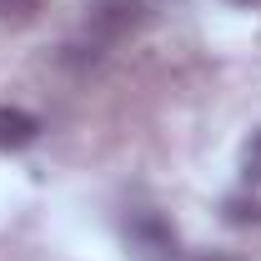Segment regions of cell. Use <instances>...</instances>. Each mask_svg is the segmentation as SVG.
Here are the masks:
<instances>
[{
    "label": "cell",
    "mask_w": 261,
    "mask_h": 261,
    "mask_svg": "<svg viewBox=\"0 0 261 261\" xmlns=\"http://www.w3.org/2000/svg\"><path fill=\"white\" fill-rule=\"evenodd\" d=\"M121 236H126L136 261H176L181 256V236L161 211H130L121 221Z\"/></svg>",
    "instance_id": "6da1fadb"
},
{
    "label": "cell",
    "mask_w": 261,
    "mask_h": 261,
    "mask_svg": "<svg viewBox=\"0 0 261 261\" xmlns=\"http://www.w3.org/2000/svg\"><path fill=\"white\" fill-rule=\"evenodd\" d=\"M141 25H146V0H91L86 5V31L96 35L100 45L126 40Z\"/></svg>",
    "instance_id": "7a4b0ae2"
},
{
    "label": "cell",
    "mask_w": 261,
    "mask_h": 261,
    "mask_svg": "<svg viewBox=\"0 0 261 261\" xmlns=\"http://www.w3.org/2000/svg\"><path fill=\"white\" fill-rule=\"evenodd\" d=\"M35 136H40V116L20 106H0V151H25Z\"/></svg>",
    "instance_id": "3957f363"
},
{
    "label": "cell",
    "mask_w": 261,
    "mask_h": 261,
    "mask_svg": "<svg viewBox=\"0 0 261 261\" xmlns=\"http://www.w3.org/2000/svg\"><path fill=\"white\" fill-rule=\"evenodd\" d=\"M221 216H226L231 226H261V201L256 196H226Z\"/></svg>",
    "instance_id": "277c9868"
},
{
    "label": "cell",
    "mask_w": 261,
    "mask_h": 261,
    "mask_svg": "<svg viewBox=\"0 0 261 261\" xmlns=\"http://www.w3.org/2000/svg\"><path fill=\"white\" fill-rule=\"evenodd\" d=\"M35 10H40V0H0V20H10V25L35 20Z\"/></svg>",
    "instance_id": "5b68a950"
},
{
    "label": "cell",
    "mask_w": 261,
    "mask_h": 261,
    "mask_svg": "<svg viewBox=\"0 0 261 261\" xmlns=\"http://www.w3.org/2000/svg\"><path fill=\"white\" fill-rule=\"evenodd\" d=\"M241 171H246L251 186H261V130L246 141V151H241Z\"/></svg>",
    "instance_id": "8992f818"
},
{
    "label": "cell",
    "mask_w": 261,
    "mask_h": 261,
    "mask_svg": "<svg viewBox=\"0 0 261 261\" xmlns=\"http://www.w3.org/2000/svg\"><path fill=\"white\" fill-rule=\"evenodd\" d=\"M196 261H236V256H221V251H206V256H196Z\"/></svg>",
    "instance_id": "52a82bcc"
},
{
    "label": "cell",
    "mask_w": 261,
    "mask_h": 261,
    "mask_svg": "<svg viewBox=\"0 0 261 261\" xmlns=\"http://www.w3.org/2000/svg\"><path fill=\"white\" fill-rule=\"evenodd\" d=\"M236 5H261V0H236Z\"/></svg>",
    "instance_id": "ba28073f"
}]
</instances>
